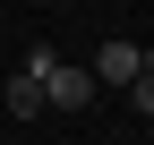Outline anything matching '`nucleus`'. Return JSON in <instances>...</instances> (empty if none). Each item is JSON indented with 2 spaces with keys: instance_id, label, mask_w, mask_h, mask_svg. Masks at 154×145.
<instances>
[{
  "instance_id": "obj_1",
  "label": "nucleus",
  "mask_w": 154,
  "mask_h": 145,
  "mask_svg": "<svg viewBox=\"0 0 154 145\" xmlns=\"http://www.w3.org/2000/svg\"><path fill=\"white\" fill-rule=\"evenodd\" d=\"M86 102H94V68L51 60V68H43V111H86Z\"/></svg>"
},
{
  "instance_id": "obj_2",
  "label": "nucleus",
  "mask_w": 154,
  "mask_h": 145,
  "mask_svg": "<svg viewBox=\"0 0 154 145\" xmlns=\"http://www.w3.org/2000/svg\"><path fill=\"white\" fill-rule=\"evenodd\" d=\"M137 68H146V43H103L94 51V85H128Z\"/></svg>"
},
{
  "instance_id": "obj_3",
  "label": "nucleus",
  "mask_w": 154,
  "mask_h": 145,
  "mask_svg": "<svg viewBox=\"0 0 154 145\" xmlns=\"http://www.w3.org/2000/svg\"><path fill=\"white\" fill-rule=\"evenodd\" d=\"M120 94H128V102H137V111L154 120V68H137V77H128V85H120Z\"/></svg>"
}]
</instances>
